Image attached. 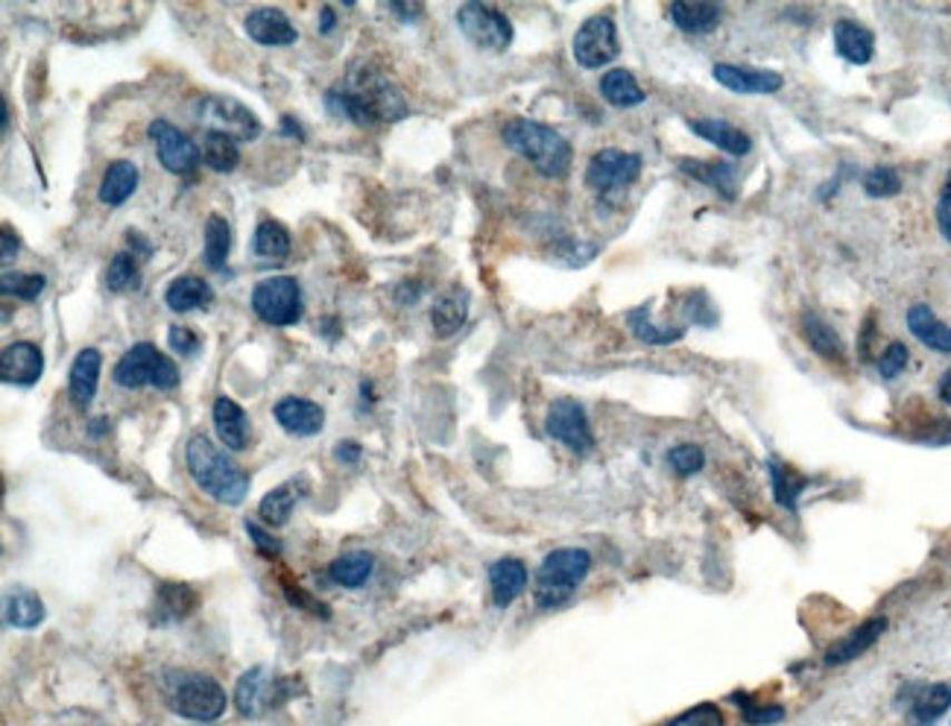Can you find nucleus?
<instances>
[{"label":"nucleus","mask_w":951,"mask_h":726,"mask_svg":"<svg viewBox=\"0 0 951 726\" xmlns=\"http://www.w3.org/2000/svg\"><path fill=\"white\" fill-rule=\"evenodd\" d=\"M325 106L331 115L352 120L357 127L393 124L408 118L410 111L401 88L375 71H357L352 73L346 88H331L325 95Z\"/></svg>","instance_id":"obj_1"},{"label":"nucleus","mask_w":951,"mask_h":726,"mask_svg":"<svg viewBox=\"0 0 951 726\" xmlns=\"http://www.w3.org/2000/svg\"><path fill=\"white\" fill-rule=\"evenodd\" d=\"M185 460H188V472L194 483L214 501L237 507L249 492V474L205 434L190 436L188 445H185Z\"/></svg>","instance_id":"obj_2"},{"label":"nucleus","mask_w":951,"mask_h":726,"mask_svg":"<svg viewBox=\"0 0 951 726\" xmlns=\"http://www.w3.org/2000/svg\"><path fill=\"white\" fill-rule=\"evenodd\" d=\"M501 138L510 150H516L521 158H527V161L533 165L536 174H542L545 179H562V176L571 170L575 150H571L566 135H559L557 129L548 127V124H539V120L530 118H516L503 127Z\"/></svg>","instance_id":"obj_3"},{"label":"nucleus","mask_w":951,"mask_h":726,"mask_svg":"<svg viewBox=\"0 0 951 726\" xmlns=\"http://www.w3.org/2000/svg\"><path fill=\"white\" fill-rule=\"evenodd\" d=\"M165 697L179 718L197 720V724H212L223 718L228 706L226 688L217 679L197 671H167Z\"/></svg>","instance_id":"obj_4"},{"label":"nucleus","mask_w":951,"mask_h":726,"mask_svg":"<svg viewBox=\"0 0 951 726\" xmlns=\"http://www.w3.org/2000/svg\"><path fill=\"white\" fill-rule=\"evenodd\" d=\"M591 569V553L582 548H557L536 571V604L542 609L562 607Z\"/></svg>","instance_id":"obj_5"},{"label":"nucleus","mask_w":951,"mask_h":726,"mask_svg":"<svg viewBox=\"0 0 951 726\" xmlns=\"http://www.w3.org/2000/svg\"><path fill=\"white\" fill-rule=\"evenodd\" d=\"M115 384L126 390H174L179 387V366L165 352H158L153 343H135L115 363Z\"/></svg>","instance_id":"obj_6"},{"label":"nucleus","mask_w":951,"mask_h":726,"mask_svg":"<svg viewBox=\"0 0 951 726\" xmlns=\"http://www.w3.org/2000/svg\"><path fill=\"white\" fill-rule=\"evenodd\" d=\"M252 311L258 314L261 323L287 328L302 320V287L293 276H269L261 278L252 291Z\"/></svg>","instance_id":"obj_7"},{"label":"nucleus","mask_w":951,"mask_h":726,"mask_svg":"<svg viewBox=\"0 0 951 726\" xmlns=\"http://www.w3.org/2000/svg\"><path fill=\"white\" fill-rule=\"evenodd\" d=\"M197 120L205 127V133H226L237 144L255 141L261 135V120L255 118V111L226 95L203 97L197 106Z\"/></svg>","instance_id":"obj_8"},{"label":"nucleus","mask_w":951,"mask_h":726,"mask_svg":"<svg viewBox=\"0 0 951 726\" xmlns=\"http://www.w3.org/2000/svg\"><path fill=\"white\" fill-rule=\"evenodd\" d=\"M457 27L480 50L503 53L512 45V21L487 3H463L457 9Z\"/></svg>","instance_id":"obj_9"},{"label":"nucleus","mask_w":951,"mask_h":726,"mask_svg":"<svg viewBox=\"0 0 951 726\" xmlns=\"http://www.w3.org/2000/svg\"><path fill=\"white\" fill-rule=\"evenodd\" d=\"M641 156L638 153L624 150H600L591 156L589 167H586V185L600 197L618 194V190L636 185L641 176Z\"/></svg>","instance_id":"obj_10"},{"label":"nucleus","mask_w":951,"mask_h":726,"mask_svg":"<svg viewBox=\"0 0 951 726\" xmlns=\"http://www.w3.org/2000/svg\"><path fill=\"white\" fill-rule=\"evenodd\" d=\"M571 50H575L577 65L589 68V71H598V68L615 62L621 53V45H618V27H615L612 18L591 16L589 21H582L580 30L575 32Z\"/></svg>","instance_id":"obj_11"},{"label":"nucleus","mask_w":951,"mask_h":726,"mask_svg":"<svg viewBox=\"0 0 951 726\" xmlns=\"http://www.w3.org/2000/svg\"><path fill=\"white\" fill-rule=\"evenodd\" d=\"M293 683L284 677H273L267 668H252L244 677L237 679L235 688V706L246 718H258L267 706H278L291 697Z\"/></svg>","instance_id":"obj_12"},{"label":"nucleus","mask_w":951,"mask_h":726,"mask_svg":"<svg viewBox=\"0 0 951 726\" xmlns=\"http://www.w3.org/2000/svg\"><path fill=\"white\" fill-rule=\"evenodd\" d=\"M545 431L575 454H591L595 451V434H591L589 416L577 399H557L545 419Z\"/></svg>","instance_id":"obj_13"},{"label":"nucleus","mask_w":951,"mask_h":726,"mask_svg":"<svg viewBox=\"0 0 951 726\" xmlns=\"http://www.w3.org/2000/svg\"><path fill=\"white\" fill-rule=\"evenodd\" d=\"M150 138L156 144L158 161L176 176H190L199 167V147L190 141L188 135L182 133L179 127H174L170 120L156 118L150 124Z\"/></svg>","instance_id":"obj_14"},{"label":"nucleus","mask_w":951,"mask_h":726,"mask_svg":"<svg viewBox=\"0 0 951 726\" xmlns=\"http://www.w3.org/2000/svg\"><path fill=\"white\" fill-rule=\"evenodd\" d=\"M45 372V355L41 349L30 340H18V343H9L3 352H0V375H3V384H16V387H32L36 381L41 379Z\"/></svg>","instance_id":"obj_15"},{"label":"nucleus","mask_w":951,"mask_h":726,"mask_svg":"<svg viewBox=\"0 0 951 726\" xmlns=\"http://www.w3.org/2000/svg\"><path fill=\"white\" fill-rule=\"evenodd\" d=\"M715 79L735 95H776L785 86V77L767 68H747V65H715Z\"/></svg>","instance_id":"obj_16"},{"label":"nucleus","mask_w":951,"mask_h":726,"mask_svg":"<svg viewBox=\"0 0 951 726\" xmlns=\"http://www.w3.org/2000/svg\"><path fill=\"white\" fill-rule=\"evenodd\" d=\"M244 27L249 32V39H255L258 45H267V48H287V45L300 39L296 27L291 24V18L276 7L252 9Z\"/></svg>","instance_id":"obj_17"},{"label":"nucleus","mask_w":951,"mask_h":726,"mask_svg":"<svg viewBox=\"0 0 951 726\" xmlns=\"http://www.w3.org/2000/svg\"><path fill=\"white\" fill-rule=\"evenodd\" d=\"M276 422L296 436H314L325 428V411L311 399H300V395H284L282 402L273 408Z\"/></svg>","instance_id":"obj_18"},{"label":"nucleus","mask_w":951,"mask_h":726,"mask_svg":"<svg viewBox=\"0 0 951 726\" xmlns=\"http://www.w3.org/2000/svg\"><path fill=\"white\" fill-rule=\"evenodd\" d=\"M688 129H692L694 135H700L703 141H708L712 147H717V150H724L726 156L741 158L753 150V138L724 118H692L688 120Z\"/></svg>","instance_id":"obj_19"},{"label":"nucleus","mask_w":951,"mask_h":726,"mask_svg":"<svg viewBox=\"0 0 951 726\" xmlns=\"http://www.w3.org/2000/svg\"><path fill=\"white\" fill-rule=\"evenodd\" d=\"M214 431L228 451H244L249 445V416L235 399L217 395L214 402Z\"/></svg>","instance_id":"obj_20"},{"label":"nucleus","mask_w":951,"mask_h":726,"mask_svg":"<svg viewBox=\"0 0 951 726\" xmlns=\"http://www.w3.org/2000/svg\"><path fill=\"white\" fill-rule=\"evenodd\" d=\"M100 370L102 355L97 349H82L71 363V375H68V393H71L73 404L86 411L88 404L95 402L97 387H100Z\"/></svg>","instance_id":"obj_21"},{"label":"nucleus","mask_w":951,"mask_h":726,"mask_svg":"<svg viewBox=\"0 0 951 726\" xmlns=\"http://www.w3.org/2000/svg\"><path fill=\"white\" fill-rule=\"evenodd\" d=\"M679 170L692 179L703 182L724 199L738 197V170L729 161H700V158H679Z\"/></svg>","instance_id":"obj_22"},{"label":"nucleus","mask_w":951,"mask_h":726,"mask_svg":"<svg viewBox=\"0 0 951 726\" xmlns=\"http://www.w3.org/2000/svg\"><path fill=\"white\" fill-rule=\"evenodd\" d=\"M670 21L676 30L688 32V36H706L715 32L724 21V9L717 3H688V0H676L668 9Z\"/></svg>","instance_id":"obj_23"},{"label":"nucleus","mask_w":951,"mask_h":726,"mask_svg":"<svg viewBox=\"0 0 951 726\" xmlns=\"http://www.w3.org/2000/svg\"><path fill=\"white\" fill-rule=\"evenodd\" d=\"M199 607V595L188 583H161L153 607V624H174Z\"/></svg>","instance_id":"obj_24"},{"label":"nucleus","mask_w":951,"mask_h":726,"mask_svg":"<svg viewBox=\"0 0 951 726\" xmlns=\"http://www.w3.org/2000/svg\"><path fill=\"white\" fill-rule=\"evenodd\" d=\"M834 48L850 65H866L875 53V36L870 27L843 18L834 24Z\"/></svg>","instance_id":"obj_25"},{"label":"nucleus","mask_w":951,"mask_h":726,"mask_svg":"<svg viewBox=\"0 0 951 726\" xmlns=\"http://www.w3.org/2000/svg\"><path fill=\"white\" fill-rule=\"evenodd\" d=\"M908 328H911V334L920 340L922 346L934 349L940 355H951V328L934 311L928 308L925 302L908 311Z\"/></svg>","instance_id":"obj_26"},{"label":"nucleus","mask_w":951,"mask_h":726,"mask_svg":"<svg viewBox=\"0 0 951 726\" xmlns=\"http://www.w3.org/2000/svg\"><path fill=\"white\" fill-rule=\"evenodd\" d=\"M489 589H492V600L496 607H510L512 600L519 598L527 589V569L521 560H498L489 569Z\"/></svg>","instance_id":"obj_27"},{"label":"nucleus","mask_w":951,"mask_h":726,"mask_svg":"<svg viewBox=\"0 0 951 726\" xmlns=\"http://www.w3.org/2000/svg\"><path fill=\"white\" fill-rule=\"evenodd\" d=\"M469 320V293L454 287V291L442 293L440 300L433 302L431 308V325L437 337H451L465 325Z\"/></svg>","instance_id":"obj_28"},{"label":"nucleus","mask_w":951,"mask_h":726,"mask_svg":"<svg viewBox=\"0 0 951 726\" xmlns=\"http://www.w3.org/2000/svg\"><path fill=\"white\" fill-rule=\"evenodd\" d=\"M135 188H138V167L126 158H118L106 167L100 182V203L109 208L124 206L126 199L133 197Z\"/></svg>","instance_id":"obj_29"},{"label":"nucleus","mask_w":951,"mask_h":726,"mask_svg":"<svg viewBox=\"0 0 951 726\" xmlns=\"http://www.w3.org/2000/svg\"><path fill=\"white\" fill-rule=\"evenodd\" d=\"M214 291L208 282H203L199 276H179L170 282V287L165 291L167 308L176 311V314H188V311L205 308L212 305Z\"/></svg>","instance_id":"obj_30"},{"label":"nucleus","mask_w":951,"mask_h":726,"mask_svg":"<svg viewBox=\"0 0 951 726\" xmlns=\"http://www.w3.org/2000/svg\"><path fill=\"white\" fill-rule=\"evenodd\" d=\"M600 95L615 109H633L647 100L645 88L638 86V79L627 68H612L600 77Z\"/></svg>","instance_id":"obj_31"},{"label":"nucleus","mask_w":951,"mask_h":726,"mask_svg":"<svg viewBox=\"0 0 951 726\" xmlns=\"http://www.w3.org/2000/svg\"><path fill=\"white\" fill-rule=\"evenodd\" d=\"M802 325V337H805V343H808L814 352H817L820 357H826V361L834 363H843V340L837 337V332H834L832 325L823 320L820 314H814V311H805L800 320Z\"/></svg>","instance_id":"obj_32"},{"label":"nucleus","mask_w":951,"mask_h":726,"mask_svg":"<svg viewBox=\"0 0 951 726\" xmlns=\"http://www.w3.org/2000/svg\"><path fill=\"white\" fill-rule=\"evenodd\" d=\"M629 332L636 334L647 346H670L685 337L683 325H656L650 323V305H638L627 314Z\"/></svg>","instance_id":"obj_33"},{"label":"nucleus","mask_w":951,"mask_h":726,"mask_svg":"<svg viewBox=\"0 0 951 726\" xmlns=\"http://www.w3.org/2000/svg\"><path fill=\"white\" fill-rule=\"evenodd\" d=\"M375 571V560L366 551H349L329 566L331 583L343 586V589H361Z\"/></svg>","instance_id":"obj_34"},{"label":"nucleus","mask_w":951,"mask_h":726,"mask_svg":"<svg viewBox=\"0 0 951 726\" xmlns=\"http://www.w3.org/2000/svg\"><path fill=\"white\" fill-rule=\"evenodd\" d=\"M888 630V621L884 618H873V621L861 624L855 632H850L846 639L837 641L832 650H829L826 663L829 665H837V663H850V659H855V656H861L864 650H870L879 641L881 632Z\"/></svg>","instance_id":"obj_35"},{"label":"nucleus","mask_w":951,"mask_h":726,"mask_svg":"<svg viewBox=\"0 0 951 726\" xmlns=\"http://www.w3.org/2000/svg\"><path fill=\"white\" fill-rule=\"evenodd\" d=\"M300 496L302 492L296 481H287L282 483V487H276L273 492H267V496L261 498V504H258L261 521H264L267 528H284V524L291 521L293 507H296Z\"/></svg>","instance_id":"obj_36"},{"label":"nucleus","mask_w":951,"mask_h":726,"mask_svg":"<svg viewBox=\"0 0 951 726\" xmlns=\"http://www.w3.org/2000/svg\"><path fill=\"white\" fill-rule=\"evenodd\" d=\"M3 612H7L9 627H18V630H32L45 621V604L32 589H16V592L7 595V604H3Z\"/></svg>","instance_id":"obj_37"},{"label":"nucleus","mask_w":951,"mask_h":726,"mask_svg":"<svg viewBox=\"0 0 951 726\" xmlns=\"http://www.w3.org/2000/svg\"><path fill=\"white\" fill-rule=\"evenodd\" d=\"M228 253H232V226L226 223V217L212 214V217L205 220V244H203L205 264H208L214 273H220V269H226Z\"/></svg>","instance_id":"obj_38"},{"label":"nucleus","mask_w":951,"mask_h":726,"mask_svg":"<svg viewBox=\"0 0 951 726\" xmlns=\"http://www.w3.org/2000/svg\"><path fill=\"white\" fill-rule=\"evenodd\" d=\"M203 161L214 174H232L241 165V144L226 133L203 135Z\"/></svg>","instance_id":"obj_39"},{"label":"nucleus","mask_w":951,"mask_h":726,"mask_svg":"<svg viewBox=\"0 0 951 726\" xmlns=\"http://www.w3.org/2000/svg\"><path fill=\"white\" fill-rule=\"evenodd\" d=\"M252 249L267 261H284L291 255V232L284 229L278 220H261L255 237H252Z\"/></svg>","instance_id":"obj_40"},{"label":"nucleus","mask_w":951,"mask_h":726,"mask_svg":"<svg viewBox=\"0 0 951 726\" xmlns=\"http://www.w3.org/2000/svg\"><path fill=\"white\" fill-rule=\"evenodd\" d=\"M141 285V267H138V255L135 253H118L111 258L109 269H106V287L111 293L133 291Z\"/></svg>","instance_id":"obj_41"},{"label":"nucleus","mask_w":951,"mask_h":726,"mask_svg":"<svg viewBox=\"0 0 951 726\" xmlns=\"http://www.w3.org/2000/svg\"><path fill=\"white\" fill-rule=\"evenodd\" d=\"M949 703H951V688L949 686L922 688L920 695H916V700H913V718H916V724L920 726L934 724V720L940 718L945 709H949Z\"/></svg>","instance_id":"obj_42"},{"label":"nucleus","mask_w":951,"mask_h":726,"mask_svg":"<svg viewBox=\"0 0 951 726\" xmlns=\"http://www.w3.org/2000/svg\"><path fill=\"white\" fill-rule=\"evenodd\" d=\"M48 285V278L39 273H3L0 278V293L3 296H16V300L36 302Z\"/></svg>","instance_id":"obj_43"},{"label":"nucleus","mask_w":951,"mask_h":726,"mask_svg":"<svg viewBox=\"0 0 951 726\" xmlns=\"http://www.w3.org/2000/svg\"><path fill=\"white\" fill-rule=\"evenodd\" d=\"M864 190L873 199L896 197L899 190H902V176H899L896 170H893V167L879 165V167H873V170H870V174L864 176Z\"/></svg>","instance_id":"obj_44"},{"label":"nucleus","mask_w":951,"mask_h":726,"mask_svg":"<svg viewBox=\"0 0 951 726\" xmlns=\"http://www.w3.org/2000/svg\"><path fill=\"white\" fill-rule=\"evenodd\" d=\"M703 463H706V454H703L700 445H694V442H683V445H674V449L668 451V467L674 469L679 478L697 474L703 469Z\"/></svg>","instance_id":"obj_45"},{"label":"nucleus","mask_w":951,"mask_h":726,"mask_svg":"<svg viewBox=\"0 0 951 726\" xmlns=\"http://www.w3.org/2000/svg\"><path fill=\"white\" fill-rule=\"evenodd\" d=\"M771 478H773V492H776L778 504L787 507V510H794L796 498H800V490H802V478H796L791 469L776 463V460L771 463Z\"/></svg>","instance_id":"obj_46"},{"label":"nucleus","mask_w":951,"mask_h":726,"mask_svg":"<svg viewBox=\"0 0 951 726\" xmlns=\"http://www.w3.org/2000/svg\"><path fill=\"white\" fill-rule=\"evenodd\" d=\"M665 726H724V715L712 703H703L697 709H688L679 718L668 720Z\"/></svg>","instance_id":"obj_47"},{"label":"nucleus","mask_w":951,"mask_h":726,"mask_svg":"<svg viewBox=\"0 0 951 726\" xmlns=\"http://www.w3.org/2000/svg\"><path fill=\"white\" fill-rule=\"evenodd\" d=\"M908 361H911L908 346H904V343H890V346L884 349V355L879 357V372L884 375V379H896V375H902L904 372Z\"/></svg>","instance_id":"obj_48"},{"label":"nucleus","mask_w":951,"mask_h":726,"mask_svg":"<svg viewBox=\"0 0 951 726\" xmlns=\"http://www.w3.org/2000/svg\"><path fill=\"white\" fill-rule=\"evenodd\" d=\"M167 343H170V349H174L176 355H182V357L197 355V349H199V337L190 332V328H185V325H170V332H167Z\"/></svg>","instance_id":"obj_49"},{"label":"nucleus","mask_w":951,"mask_h":726,"mask_svg":"<svg viewBox=\"0 0 951 726\" xmlns=\"http://www.w3.org/2000/svg\"><path fill=\"white\" fill-rule=\"evenodd\" d=\"M688 316H692V323H697V325H715L717 323L715 305H708V300L706 296H700V293H694L692 296Z\"/></svg>","instance_id":"obj_50"},{"label":"nucleus","mask_w":951,"mask_h":726,"mask_svg":"<svg viewBox=\"0 0 951 726\" xmlns=\"http://www.w3.org/2000/svg\"><path fill=\"white\" fill-rule=\"evenodd\" d=\"M246 533L252 537V542H255V548H258L261 553H267V557H273V553L282 551V544L276 542V539L269 537V533H264V530L255 524V521H246Z\"/></svg>","instance_id":"obj_51"},{"label":"nucleus","mask_w":951,"mask_h":726,"mask_svg":"<svg viewBox=\"0 0 951 726\" xmlns=\"http://www.w3.org/2000/svg\"><path fill=\"white\" fill-rule=\"evenodd\" d=\"M334 458H337L340 463H349V467H354V463L361 460V445H357V442H354V440L340 442L337 451H334Z\"/></svg>","instance_id":"obj_52"},{"label":"nucleus","mask_w":951,"mask_h":726,"mask_svg":"<svg viewBox=\"0 0 951 726\" xmlns=\"http://www.w3.org/2000/svg\"><path fill=\"white\" fill-rule=\"evenodd\" d=\"M937 223H940V232H943V237L951 244V203H945V199L937 203Z\"/></svg>","instance_id":"obj_53"},{"label":"nucleus","mask_w":951,"mask_h":726,"mask_svg":"<svg viewBox=\"0 0 951 726\" xmlns=\"http://www.w3.org/2000/svg\"><path fill=\"white\" fill-rule=\"evenodd\" d=\"M0 241H3V264H9V261L16 258V253H18V237L12 235V229H3Z\"/></svg>","instance_id":"obj_54"},{"label":"nucleus","mask_w":951,"mask_h":726,"mask_svg":"<svg viewBox=\"0 0 951 726\" xmlns=\"http://www.w3.org/2000/svg\"><path fill=\"white\" fill-rule=\"evenodd\" d=\"M390 9H393L395 16L404 18V21H413L416 16H422V7H419V3H413V7H410V3H393Z\"/></svg>","instance_id":"obj_55"},{"label":"nucleus","mask_w":951,"mask_h":726,"mask_svg":"<svg viewBox=\"0 0 951 726\" xmlns=\"http://www.w3.org/2000/svg\"><path fill=\"white\" fill-rule=\"evenodd\" d=\"M334 27H337V16H334V9L331 7L320 9V32H334Z\"/></svg>","instance_id":"obj_56"},{"label":"nucleus","mask_w":951,"mask_h":726,"mask_svg":"<svg viewBox=\"0 0 951 726\" xmlns=\"http://www.w3.org/2000/svg\"><path fill=\"white\" fill-rule=\"evenodd\" d=\"M282 127H284V133H287V135H296V138H300V141H302V138H305V133H302V127H300V124H293L291 115H284V118H282Z\"/></svg>","instance_id":"obj_57"},{"label":"nucleus","mask_w":951,"mask_h":726,"mask_svg":"<svg viewBox=\"0 0 951 726\" xmlns=\"http://www.w3.org/2000/svg\"><path fill=\"white\" fill-rule=\"evenodd\" d=\"M940 399H943L945 404H951V370L945 372L943 381H940Z\"/></svg>","instance_id":"obj_58"},{"label":"nucleus","mask_w":951,"mask_h":726,"mask_svg":"<svg viewBox=\"0 0 951 726\" xmlns=\"http://www.w3.org/2000/svg\"><path fill=\"white\" fill-rule=\"evenodd\" d=\"M109 428V419H95V425H91V434H102Z\"/></svg>","instance_id":"obj_59"},{"label":"nucleus","mask_w":951,"mask_h":726,"mask_svg":"<svg viewBox=\"0 0 951 726\" xmlns=\"http://www.w3.org/2000/svg\"><path fill=\"white\" fill-rule=\"evenodd\" d=\"M9 129V106H7V100H3V133H7Z\"/></svg>","instance_id":"obj_60"}]
</instances>
